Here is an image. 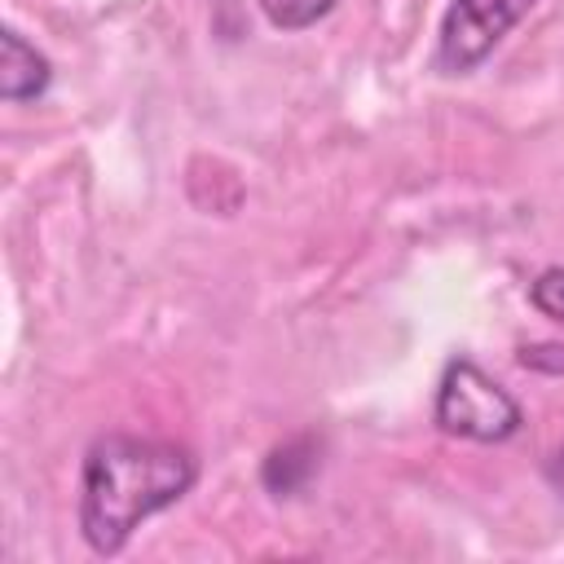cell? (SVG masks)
I'll list each match as a JSON object with an SVG mask.
<instances>
[{
    "instance_id": "5",
    "label": "cell",
    "mask_w": 564,
    "mask_h": 564,
    "mask_svg": "<svg viewBox=\"0 0 564 564\" xmlns=\"http://www.w3.org/2000/svg\"><path fill=\"white\" fill-rule=\"evenodd\" d=\"M313 454H317V449H313V441H308V436L278 445V449L264 458V485H269L273 494H295V489L308 480V471L317 467V458H313Z\"/></svg>"
},
{
    "instance_id": "6",
    "label": "cell",
    "mask_w": 564,
    "mask_h": 564,
    "mask_svg": "<svg viewBox=\"0 0 564 564\" xmlns=\"http://www.w3.org/2000/svg\"><path fill=\"white\" fill-rule=\"evenodd\" d=\"M335 9V0H260V13L282 31H304L322 22Z\"/></svg>"
},
{
    "instance_id": "4",
    "label": "cell",
    "mask_w": 564,
    "mask_h": 564,
    "mask_svg": "<svg viewBox=\"0 0 564 564\" xmlns=\"http://www.w3.org/2000/svg\"><path fill=\"white\" fill-rule=\"evenodd\" d=\"M48 79H53L48 57L35 44H26L18 31H4L0 35V97L4 101H31L48 88Z\"/></svg>"
},
{
    "instance_id": "3",
    "label": "cell",
    "mask_w": 564,
    "mask_h": 564,
    "mask_svg": "<svg viewBox=\"0 0 564 564\" xmlns=\"http://www.w3.org/2000/svg\"><path fill=\"white\" fill-rule=\"evenodd\" d=\"M533 4L538 0H449L436 35V66L449 75L480 66Z\"/></svg>"
},
{
    "instance_id": "7",
    "label": "cell",
    "mask_w": 564,
    "mask_h": 564,
    "mask_svg": "<svg viewBox=\"0 0 564 564\" xmlns=\"http://www.w3.org/2000/svg\"><path fill=\"white\" fill-rule=\"evenodd\" d=\"M529 300L542 317L551 322H564V269H542L529 286Z\"/></svg>"
},
{
    "instance_id": "8",
    "label": "cell",
    "mask_w": 564,
    "mask_h": 564,
    "mask_svg": "<svg viewBox=\"0 0 564 564\" xmlns=\"http://www.w3.org/2000/svg\"><path fill=\"white\" fill-rule=\"evenodd\" d=\"M520 366L564 375V344H529V348H520Z\"/></svg>"
},
{
    "instance_id": "9",
    "label": "cell",
    "mask_w": 564,
    "mask_h": 564,
    "mask_svg": "<svg viewBox=\"0 0 564 564\" xmlns=\"http://www.w3.org/2000/svg\"><path fill=\"white\" fill-rule=\"evenodd\" d=\"M546 480H551V485H555V489L564 494V449H560V454H555V458L546 463Z\"/></svg>"
},
{
    "instance_id": "2",
    "label": "cell",
    "mask_w": 564,
    "mask_h": 564,
    "mask_svg": "<svg viewBox=\"0 0 564 564\" xmlns=\"http://www.w3.org/2000/svg\"><path fill=\"white\" fill-rule=\"evenodd\" d=\"M436 423L449 436L498 445V441H507V436L520 432L524 414H520L516 397L502 383H494L476 361L458 357L441 375V388H436Z\"/></svg>"
},
{
    "instance_id": "1",
    "label": "cell",
    "mask_w": 564,
    "mask_h": 564,
    "mask_svg": "<svg viewBox=\"0 0 564 564\" xmlns=\"http://www.w3.org/2000/svg\"><path fill=\"white\" fill-rule=\"evenodd\" d=\"M198 480V458L172 441L101 436L84 458L79 480V529L97 555L123 551L132 529L154 511L172 507Z\"/></svg>"
}]
</instances>
